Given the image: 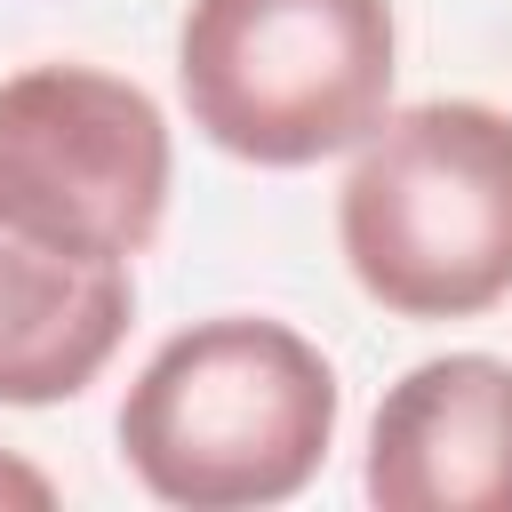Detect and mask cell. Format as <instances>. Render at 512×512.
Segmentation results:
<instances>
[{
  "instance_id": "cell-2",
  "label": "cell",
  "mask_w": 512,
  "mask_h": 512,
  "mask_svg": "<svg viewBox=\"0 0 512 512\" xmlns=\"http://www.w3.org/2000/svg\"><path fill=\"white\" fill-rule=\"evenodd\" d=\"M352 280L400 320H464L512 296V112L432 96L384 112L336 192Z\"/></svg>"
},
{
  "instance_id": "cell-6",
  "label": "cell",
  "mask_w": 512,
  "mask_h": 512,
  "mask_svg": "<svg viewBox=\"0 0 512 512\" xmlns=\"http://www.w3.org/2000/svg\"><path fill=\"white\" fill-rule=\"evenodd\" d=\"M128 264L56 256L0 224V400L48 408L96 384L128 336Z\"/></svg>"
},
{
  "instance_id": "cell-7",
  "label": "cell",
  "mask_w": 512,
  "mask_h": 512,
  "mask_svg": "<svg viewBox=\"0 0 512 512\" xmlns=\"http://www.w3.org/2000/svg\"><path fill=\"white\" fill-rule=\"evenodd\" d=\"M0 504H24V512H40V504H56V488L32 472V464H16V456H0Z\"/></svg>"
},
{
  "instance_id": "cell-5",
  "label": "cell",
  "mask_w": 512,
  "mask_h": 512,
  "mask_svg": "<svg viewBox=\"0 0 512 512\" xmlns=\"http://www.w3.org/2000/svg\"><path fill=\"white\" fill-rule=\"evenodd\" d=\"M368 496L384 512H512V368L488 352L408 368L368 424Z\"/></svg>"
},
{
  "instance_id": "cell-3",
  "label": "cell",
  "mask_w": 512,
  "mask_h": 512,
  "mask_svg": "<svg viewBox=\"0 0 512 512\" xmlns=\"http://www.w3.org/2000/svg\"><path fill=\"white\" fill-rule=\"evenodd\" d=\"M176 80L232 160H328L392 104V0H192Z\"/></svg>"
},
{
  "instance_id": "cell-4",
  "label": "cell",
  "mask_w": 512,
  "mask_h": 512,
  "mask_svg": "<svg viewBox=\"0 0 512 512\" xmlns=\"http://www.w3.org/2000/svg\"><path fill=\"white\" fill-rule=\"evenodd\" d=\"M168 208L160 104L96 64L0 80V224L88 264H128Z\"/></svg>"
},
{
  "instance_id": "cell-1",
  "label": "cell",
  "mask_w": 512,
  "mask_h": 512,
  "mask_svg": "<svg viewBox=\"0 0 512 512\" xmlns=\"http://www.w3.org/2000/svg\"><path fill=\"white\" fill-rule=\"evenodd\" d=\"M336 440V368L288 320L224 312L168 336L120 400L128 472L184 512L296 496Z\"/></svg>"
}]
</instances>
